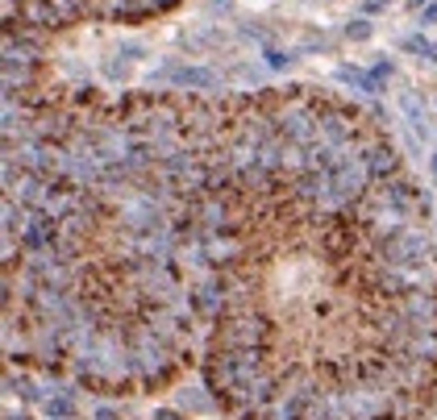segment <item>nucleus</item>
I'll return each mask as SVG.
<instances>
[{
	"label": "nucleus",
	"mask_w": 437,
	"mask_h": 420,
	"mask_svg": "<svg viewBox=\"0 0 437 420\" xmlns=\"http://www.w3.org/2000/svg\"><path fill=\"white\" fill-rule=\"evenodd\" d=\"M17 21L34 29H63V17L54 13L50 0H17Z\"/></svg>",
	"instance_id": "f257e3e1"
},
{
	"label": "nucleus",
	"mask_w": 437,
	"mask_h": 420,
	"mask_svg": "<svg viewBox=\"0 0 437 420\" xmlns=\"http://www.w3.org/2000/svg\"><path fill=\"white\" fill-rule=\"evenodd\" d=\"M179 88H221V79H216L212 71H204V67H175V71H167Z\"/></svg>",
	"instance_id": "f03ea898"
},
{
	"label": "nucleus",
	"mask_w": 437,
	"mask_h": 420,
	"mask_svg": "<svg viewBox=\"0 0 437 420\" xmlns=\"http://www.w3.org/2000/svg\"><path fill=\"white\" fill-rule=\"evenodd\" d=\"M42 412H46V420H71V416H79V404H75L71 391H67V395H50V399L42 404Z\"/></svg>",
	"instance_id": "7ed1b4c3"
},
{
	"label": "nucleus",
	"mask_w": 437,
	"mask_h": 420,
	"mask_svg": "<svg viewBox=\"0 0 437 420\" xmlns=\"http://www.w3.org/2000/svg\"><path fill=\"white\" fill-rule=\"evenodd\" d=\"M288 63H292L288 50H266V67H271V71H284Z\"/></svg>",
	"instance_id": "20e7f679"
},
{
	"label": "nucleus",
	"mask_w": 437,
	"mask_h": 420,
	"mask_svg": "<svg viewBox=\"0 0 437 420\" xmlns=\"http://www.w3.org/2000/svg\"><path fill=\"white\" fill-rule=\"evenodd\" d=\"M346 38H354V42L371 38V21H350V25H346Z\"/></svg>",
	"instance_id": "39448f33"
},
{
	"label": "nucleus",
	"mask_w": 437,
	"mask_h": 420,
	"mask_svg": "<svg viewBox=\"0 0 437 420\" xmlns=\"http://www.w3.org/2000/svg\"><path fill=\"white\" fill-rule=\"evenodd\" d=\"M150 420H188V416H184V408H158Z\"/></svg>",
	"instance_id": "423d86ee"
},
{
	"label": "nucleus",
	"mask_w": 437,
	"mask_h": 420,
	"mask_svg": "<svg viewBox=\"0 0 437 420\" xmlns=\"http://www.w3.org/2000/svg\"><path fill=\"white\" fill-rule=\"evenodd\" d=\"M421 25H437V0L421 9Z\"/></svg>",
	"instance_id": "0eeeda50"
},
{
	"label": "nucleus",
	"mask_w": 437,
	"mask_h": 420,
	"mask_svg": "<svg viewBox=\"0 0 437 420\" xmlns=\"http://www.w3.org/2000/svg\"><path fill=\"white\" fill-rule=\"evenodd\" d=\"M96 420H121V416H117L113 408H96Z\"/></svg>",
	"instance_id": "6e6552de"
},
{
	"label": "nucleus",
	"mask_w": 437,
	"mask_h": 420,
	"mask_svg": "<svg viewBox=\"0 0 437 420\" xmlns=\"http://www.w3.org/2000/svg\"><path fill=\"white\" fill-rule=\"evenodd\" d=\"M392 0H366V13H379V9H388Z\"/></svg>",
	"instance_id": "1a4fd4ad"
},
{
	"label": "nucleus",
	"mask_w": 437,
	"mask_h": 420,
	"mask_svg": "<svg viewBox=\"0 0 437 420\" xmlns=\"http://www.w3.org/2000/svg\"><path fill=\"white\" fill-rule=\"evenodd\" d=\"M408 5H412V9H425V5H433V0H408Z\"/></svg>",
	"instance_id": "9d476101"
},
{
	"label": "nucleus",
	"mask_w": 437,
	"mask_h": 420,
	"mask_svg": "<svg viewBox=\"0 0 437 420\" xmlns=\"http://www.w3.org/2000/svg\"><path fill=\"white\" fill-rule=\"evenodd\" d=\"M433 175H437V154H433Z\"/></svg>",
	"instance_id": "9b49d317"
}]
</instances>
